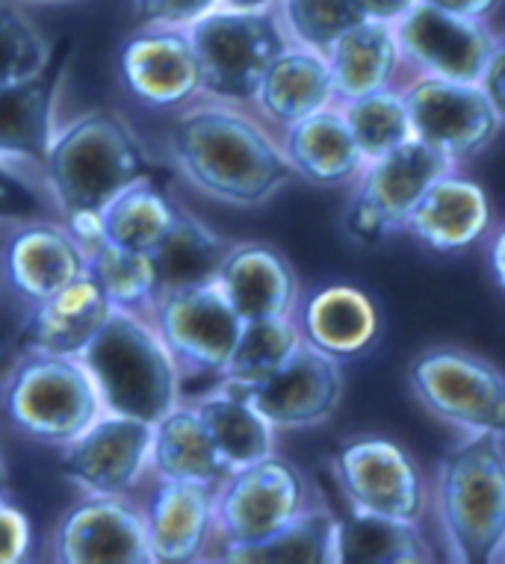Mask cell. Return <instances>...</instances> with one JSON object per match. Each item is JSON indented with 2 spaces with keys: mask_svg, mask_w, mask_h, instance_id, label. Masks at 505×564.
<instances>
[{
  "mask_svg": "<svg viewBox=\"0 0 505 564\" xmlns=\"http://www.w3.org/2000/svg\"><path fill=\"white\" fill-rule=\"evenodd\" d=\"M169 145L195 189L237 207L269 202L296 175L267 130L230 107H195L178 116Z\"/></svg>",
  "mask_w": 505,
  "mask_h": 564,
  "instance_id": "1",
  "label": "cell"
},
{
  "mask_svg": "<svg viewBox=\"0 0 505 564\" xmlns=\"http://www.w3.org/2000/svg\"><path fill=\"white\" fill-rule=\"evenodd\" d=\"M148 160L133 130L107 110L86 112L54 133L45 154V186L68 231L83 242H98V214L139 177Z\"/></svg>",
  "mask_w": 505,
  "mask_h": 564,
  "instance_id": "2",
  "label": "cell"
},
{
  "mask_svg": "<svg viewBox=\"0 0 505 564\" xmlns=\"http://www.w3.org/2000/svg\"><path fill=\"white\" fill-rule=\"evenodd\" d=\"M80 364L89 372L104 411L157 423L181 397V367L154 325L142 314L112 311L95 340L83 349Z\"/></svg>",
  "mask_w": 505,
  "mask_h": 564,
  "instance_id": "3",
  "label": "cell"
},
{
  "mask_svg": "<svg viewBox=\"0 0 505 564\" xmlns=\"http://www.w3.org/2000/svg\"><path fill=\"white\" fill-rule=\"evenodd\" d=\"M438 511L459 562L491 564L505 558L503 435L473 432L443 458Z\"/></svg>",
  "mask_w": 505,
  "mask_h": 564,
  "instance_id": "4",
  "label": "cell"
},
{
  "mask_svg": "<svg viewBox=\"0 0 505 564\" xmlns=\"http://www.w3.org/2000/svg\"><path fill=\"white\" fill-rule=\"evenodd\" d=\"M0 399L21 435L51 446L74 441L104 411L80 358L30 351H21L0 388Z\"/></svg>",
  "mask_w": 505,
  "mask_h": 564,
  "instance_id": "5",
  "label": "cell"
},
{
  "mask_svg": "<svg viewBox=\"0 0 505 564\" xmlns=\"http://www.w3.org/2000/svg\"><path fill=\"white\" fill-rule=\"evenodd\" d=\"M202 93L222 101H255L269 65L290 42L272 10H213L190 24Z\"/></svg>",
  "mask_w": 505,
  "mask_h": 564,
  "instance_id": "6",
  "label": "cell"
},
{
  "mask_svg": "<svg viewBox=\"0 0 505 564\" xmlns=\"http://www.w3.org/2000/svg\"><path fill=\"white\" fill-rule=\"evenodd\" d=\"M417 399L468 432L505 435V376L461 349H429L411 367Z\"/></svg>",
  "mask_w": 505,
  "mask_h": 564,
  "instance_id": "7",
  "label": "cell"
},
{
  "mask_svg": "<svg viewBox=\"0 0 505 564\" xmlns=\"http://www.w3.org/2000/svg\"><path fill=\"white\" fill-rule=\"evenodd\" d=\"M304 509V476L278 455L239 467L216 485V532L225 538V544L264 541Z\"/></svg>",
  "mask_w": 505,
  "mask_h": 564,
  "instance_id": "8",
  "label": "cell"
},
{
  "mask_svg": "<svg viewBox=\"0 0 505 564\" xmlns=\"http://www.w3.org/2000/svg\"><path fill=\"white\" fill-rule=\"evenodd\" d=\"M151 314L178 367L207 376L225 372L243 334V319L216 281L163 296Z\"/></svg>",
  "mask_w": 505,
  "mask_h": 564,
  "instance_id": "9",
  "label": "cell"
},
{
  "mask_svg": "<svg viewBox=\"0 0 505 564\" xmlns=\"http://www.w3.org/2000/svg\"><path fill=\"white\" fill-rule=\"evenodd\" d=\"M413 137L459 163L485 149L499 130V116L482 84L423 77L402 93Z\"/></svg>",
  "mask_w": 505,
  "mask_h": 564,
  "instance_id": "10",
  "label": "cell"
},
{
  "mask_svg": "<svg viewBox=\"0 0 505 564\" xmlns=\"http://www.w3.org/2000/svg\"><path fill=\"white\" fill-rule=\"evenodd\" d=\"M154 423L101 411L63 446L60 470L86 494L128 497L148 470Z\"/></svg>",
  "mask_w": 505,
  "mask_h": 564,
  "instance_id": "11",
  "label": "cell"
},
{
  "mask_svg": "<svg viewBox=\"0 0 505 564\" xmlns=\"http://www.w3.org/2000/svg\"><path fill=\"white\" fill-rule=\"evenodd\" d=\"M225 390L248 399L276 429H304L334 414L343 397V376L337 358L302 340L278 370L251 384Z\"/></svg>",
  "mask_w": 505,
  "mask_h": 564,
  "instance_id": "12",
  "label": "cell"
},
{
  "mask_svg": "<svg viewBox=\"0 0 505 564\" xmlns=\"http://www.w3.org/2000/svg\"><path fill=\"white\" fill-rule=\"evenodd\" d=\"M51 550L63 564H151L142 511L110 494H89L65 511Z\"/></svg>",
  "mask_w": 505,
  "mask_h": 564,
  "instance_id": "13",
  "label": "cell"
},
{
  "mask_svg": "<svg viewBox=\"0 0 505 564\" xmlns=\"http://www.w3.org/2000/svg\"><path fill=\"white\" fill-rule=\"evenodd\" d=\"M334 476L352 509L385 518L417 520L426 511V488L405 449L385 437H361L334 455Z\"/></svg>",
  "mask_w": 505,
  "mask_h": 564,
  "instance_id": "14",
  "label": "cell"
},
{
  "mask_svg": "<svg viewBox=\"0 0 505 564\" xmlns=\"http://www.w3.org/2000/svg\"><path fill=\"white\" fill-rule=\"evenodd\" d=\"M394 33L405 59L420 65L426 75L461 84H479L494 51V36L482 28V21L429 3H413L396 21Z\"/></svg>",
  "mask_w": 505,
  "mask_h": 564,
  "instance_id": "15",
  "label": "cell"
},
{
  "mask_svg": "<svg viewBox=\"0 0 505 564\" xmlns=\"http://www.w3.org/2000/svg\"><path fill=\"white\" fill-rule=\"evenodd\" d=\"M121 84L139 104L172 110L202 93V65L190 33L178 28H146L121 45Z\"/></svg>",
  "mask_w": 505,
  "mask_h": 564,
  "instance_id": "16",
  "label": "cell"
},
{
  "mask_svg": "<svg viewBox=\"0 0 505 564\" xmlns=\"http://www.w3.org/2000/svg\"><path fill=\"white\" fill-rule=\"evenodd\" d=\"M89 272V249L63 225L36 219L12 234L3 251V278L15 296L30 305Z\"/></svg>",
  "mask_w": 505,
  "mask_h": 564,
  "instance_id": "17",
  "label": "cell"
},
{
  "mask_svg": "<svg viewBox=\"0 0 505 564\" xmlns=\"http://www.w3.org/2000/svg\"><path fill=\"white\" fill-rule=\"evenodd\" d=\"M142 518L151 562H195L216 532V488L202 481L160 479L148 497Z\"/></svg>",
  "mask_w": 505,
  "mask_h": 564,
  "instance_id": "18",
  "label": "cell"
},
{
  "mask_svg": "<svg viewBox=\"0 0 505 564\" xmlns=\"http://www.w3.org/2000/svg\"><path fill=\"white\" fill-rule=\"evenodd\" d=\"M112 305L104 296L101 284L89 272L54 296L33 305L19 332L21 351L54 355V358H80L83 349L95 340L104 323L110 319Z\"/></svg>",
  "mask_w": 505,
  "mask_h": 564,
  "instance_id": "19",
  "label": "cell"
},
{
  "mask_svg": "<svg viewBox=\"0 0 505 564\" xmlns=\"http://www.w3.org/2000/svg\"><path fill=\"white\" fill-rule=\"evenodd\" d=\"M216 284L243 323L290 316L299 293V281L284 254L260 242L230 246L228 258L222 260Z\"/></svg>",
  "mask_w": 505,
  "mask_h": 564,
  "instance_id": "20",
  "label": "cell"
},
{
  "mask_svg": "<svg viewBox=\"0 0 505 564\" xmlns=\"http://www.w3.org/2000/svg\"><path fill=\"white\" fill-rule=\"evenodd\" d=\"M491 225L485 189L468 177H438L405 219V228L438 254L473 246Z\"/></svg>",
  "mask_w": 505,
  "mask_h": 564,
  "instance_id": "21",
  "label": "cell"
},
{
  "mask_svg": "<svg viewBox=\"0 0 505 564\" xmlns=\"http://www.w3.org/2000/svg\"><path fill=\"white\" fill-rule=\"evenodd\" d=\"M63 68L47 65L45 72L0 86V158L15 163H45L56 133V95Z\"/></svg>",
  "mask_w": 505,
  "mask_h": 564,
  "instance_id": "22",
  "label": "cell"
},
{
  "mask_svg": "<svg viewBox=\"0 0 505 564\" xmlns=\"http://www.w3.org/2000/svg\"><path fill=\"white\" fill-rule=\"evenodd\" d=\"M450 169L452 160L447 154L432 149L423 139L411 137L394 151H387L385 158L369 163L361 193L376 204L394 228H402L413 204L423 198L438 177L450 175Z\"/></svg>",
  "mask_w": 505,
  "mask_h": 564,
  "instance_id": "23",
  "label": "cell"
},
{
  "mask_svg": "<svg viewBox=\"0 0 505 564\" xmlns=\"http://www.w3.org/2000/svg\"><path fill=\"white\" fill-rule=\"evenodd\" d=\"M378 311L373 299L350 284H331L313 293L302 314V337L331 358H355L378 340Z\"/></svg>",
  "mask_w": 505,
  "mask_h": 564,
  "instance_id": "24",
  "label": "cell"
},
{
  "mask_svg": "<svg viewBox=\"0 0 505 564\" xmlns=\"http://www.w3.org/2000/svg\"><path fill=\"white\" fill-rule=\"evenodd\" d=\"M148 467L160 479L202 481V485H219L234 473L219 446L211 437L207 426L195 408H172L160 416L151 432V455Z\"/></svg>",
  "mask_w": 505,
  "mask_h": 564,
  "instance_id": "25",
  "label": "cell"
},
{
  "mask_svg": "<svg viewBox=\"0 0 505 564\" xmlns=\"http://www.w3.org/2000/svg\"><path fill=\"white\" fill-rule=\"evenodd\" d=\"M284 154L296 175L316 186H341L358 175L364 154L343 112L320 110L287 130Z\"/></svg>",
  "mask_w": 505,
  "mask_h": 564,
  "instance_id": "26",
  "label": "cell"
},
{
  "mask_svg": "<svg viewBox=\"0 0 505 564\" xmlns=\"http://www.w3.org/2000/svg\"><path fill=\"white\" fill-rule=\"evenodd\" d=\"M334 98L325 56L311 47H287L260 80L255 104L278 124H296L313 112L325 110Z\"/></svg>",
  "mask_w": 505,
  "mask_h": 564,
  "instance_id": "27",
  "label": "cell"
},
{
  "mask_svg": "<svg viewBox=\"0 0 505 564\" xmlns=\"http://www.w3.org/2000/svg\"><path fill=\"white\" fill-rule=\"evenodd\" d=\"M399 59H402V51L396 42L394 24L369 19L358 28H352L343 39H337L325 54L331 80H334V95L343 101L385 89Z\"/></svg>",
  "mask_w": 505,
  "mask_h": 564,
  "instance_id": "28",
  "label": "cell"
},
{
  "mask_svg": "<svg viewBox=\"0 0 505 564\" xmlns=\"http://www.w3.org/2000/svg\"><path fill=\"white\" fill-rule=\"evenodd\" d=\"M228 251V240L213 234L202 219L181 210L172 231L165 234V240L151 251L157 269V302L163 296H172L178 290L216 281Z\"/></svg>",
  "mask_w": 505,
  "mask_h": 564,
  "instance_id": "29",
  "label": "cell"
},
{
  "mask_svg": "<svg viewBox=\"0 0 505 564\" xmlns=\"http://www.w3.org/2000/svg\"><path fill=\"white\" fill-rule=\"evenodd\" d=\"M181 207L165 198L151 177H139L125 186L98 214V240L130 251H151L165 240L178 223Z\"/></svg>",
  "mask_w": 505,
  "mask_h": 564,
  "instance_id": "30",
  "label": "cell"
},
{
  "mask_svg": "<svg viewBox=\"0 0 505 564\" xmlns=\"http://www.w3.org/2000/svg\"><path fill=\"white\" fill-rule=\"evenodd\" d=\"M193 408L234 470L264 462L276 449V426L239 393L219 388L198 399Z\"/></svg>",
  "mask_w": 505,
  "mask_h": 564,
  "instance_id": "31",
  "label": "cell"
},
{
  "mask_svg": "<svg viewBox=\"0 0 505 564\" xmlns=\"http://www.w3.org/2000/svg\"><path fill=\"white\" fill-rule=\"evenodd\" d=\"M219 562L239 564H337V518L304 509L276 535L255 544H225Z\"/></svg>",
  "mask_w": 505,
  "mask_h": 564,
  "instance_id": "32",
  "label": "cell"
},
{
  "mask_svg": "<svg viewBox=\"0 0 505 564\" xmlns=\"http://www.w3.org/2000/svg\"><path fill=\"white\" fill-rule=\"evenodd\" d=\"M429 562V544L413 520L352 511L337 520V564H413Z\"/></svg>",
  "mask_w": 505,
  "mask_h": 564,
  "instance_id": "33",
  "label": "cell"
},
{
  "mask_svg": "<svg viewBox=\"0 0 505 564\" xmlns=\"http://www.w3.org/2000/svg\"><path fill=\"white\" fill-rule=\"evenodd\" d=\"M89 275L101 284L112 311H151L157 305V269L151 254L93 242L89 246Z\"/></svg>",
  "mask_w": 505,
  "mask_h": 564,
  "instance_id": "34",
  "label": "cell"
},
{
  "mask_svg": "<svg viewBox=\"0 0 505 564\" xmlns=\"http://www.w3.org/2000/svg\"><path fill=\"white\" fill-rule=\"evenodd\" d=\"M302 340V332L296 328L290 316L243 323L237 349H234L228 367L222 372V384L225 388H243V384L264 379L272 370H278L299 349Z\"/></svg>",
  "mask_w": 505,
  "mask_h": 564,
  "instance_id": "35",
  "label": "cell"
},
{
  "mask_svg": "<svg viewBox=\"0 0 505 564\" xmlns=\"http://www.w3.org/2000/svg\"><path fill=\"white\" fill-rule=\"evenodd\" d=\"M343 119L350 124L352 137L358 142L367 163L385 158L387 151H394L396 145H402L413 137L405 98L399 93H390L387 86L346 101Z\"/></svg>",
  "mask_w": 505,
  "mask_h": 564,
  "instance_id": "36",
  "label": "cell"
},
{
  "mask_svg": "<svg viewBox=\"0 0 505 564\" xmlns=\"http://www.w3.org/2000/svg\"><path fill=\"white\" fill-rule=\"evenodd\" d=\"M287 33L302 47L329 54L337 39L367 21L358 0H281Z\"/></svg>",
  "mask_w": 505,
  "mask_h": 564,
  "instance_id": "37",
  "label": "cell"
},
{
  "mask_svg": "<svg viewBox=\"0 0 505 564\" xmlns=\"http://www.w3.org/2000/svg\"><path fill=\"white\" fill-rule=\"evenodd\" d=\"M54 54L39 30L19 10L0 0V86L45 72Z\"/></svg>",
  "mask_w": 505,
  "mask_h": 564,
  "instance_id": "38",
  "label": "cell"
},
{
  "mask_svg": "<svg viewBox=\"0 0 505 564\" xmlns=\"http://www.w3.org/2000/svg\"><path fill=\"white\" fill-rule=\"evenodd\" d=\"M56 207L47 186H39L15 160L0 158V223H36L47 219V210Z\"/></svg>",
  "mask_w": 505,
  "mask_h": 564,
  "instance_id": "39",
  "label": "cell"
},
{
  "mask_svg": "<svg viewBox=\"0 0 505 564\" xmlns=\"http://www.w3.org/2000/svg\"><path fill=\"white\" fill-rule=\"evenodd\" d=\"M219 7L222 0H133L137 21L146 28H190Z\"/></svg>",
  "mask_w": 505,
  "mask_h": 564,
  "instance_id": "40",
  "label": "cell"
},
{
  "mask_svg": "<svg viewBox=\"0 0 505 564\" xmlns=\"http://www.w3.org/2000/svg\"><path fill=\"white\" fill-rule=\"evenodd\" d=\"M33 527L15 502L0 494V564H19L30 555Z\"/></svg>",
  "mask_w": 505,
  "mask_h": 564,
  "instance_id": "41",
  "label": "cell"
},
{
  "mask_svg": "<svg viewBox=\"0 0 505 564\" xmlns=\"http://www.w3.org/2000/svg\"><path fill=\"white\" fill-rule=\"evenodd\" d=\"M346 231L355 237L358 242H367V246H378L385 240L387 234L396 231L390 219H387L376 204L369 202L367 195L358 193L350 202V210H346Z\"/></svg>",
  "mask_w": 505,
  "mask_h": 564,
  "instance_id": "42",
  "label": "cell"
},
{
  "mask_svg": "<svg viewBox=\"0 0 505 564\" xmlns=\"http://www.w3.org/2000/svg\"><path fill=\"white\" fill-rule=\"evenodd\" d=\"M482 89H485L487 101L496 110V116L505 121V36L494 39V51L485 65V75H482Z\"/></svg>",
  "mask_w": 505,
  "mask_h": 564,
  "instance_id": "43",
  "label": "cell"
},
{
  "mask_svg": "<svg viewBox=\"0 0 505 564\" xmlns=\"http://www.w3.org/2000/svg\"><path fill=\"white\" fill-rule=\"evenodd\" d=\"M417 3H429V7H438V10L455 12V15L479 21L491 15L499 0H417Z\"/></svg>",
  "mask_w": 505,
  "mask_h": 564,
  "instance_id": "44",
  "label": "cell"
},
{
  "mask_svg": "<svg viewBox=\"0 0 505 564\" xmlns=\"http://www.w3.org/2000/svg\"><path fill=\"white\" fill-rule=\"evenodd\" d=\"M369 21H385V24H396L405 12L411 10L417 0H358Z\"/></svg>",
  "mask_w": 505,
  "mask_h": 564,
  "instance_id": "45",
  "label": "cell"
},
{
  "mask_svg": "<svg viewBox=\"0 0 505 564\" xmlns=\"http://www.w3.org/2000/svg\"><path fill=\"white\" fill-rule=\"evenodd\" d=\"M19 358H21L19 340H12V337H7V334H0V388H3V381H7V376H10Z\"/></svg>",
  "mask_w": 505,
  "mask_h": 564,
  "instance_id": "46",
  "label": "cell"
},
{
  "mask_svg": "<svg viewBox=\"0 0 505 564\" xmlns=\"http://www.w3.org/2000/svg\"><path fill=\"white\" fill-rule=\"evenodd\" d=\"M491 267H494V275L499 281V288L505 290V228L494 237L491 242Z\"/></svg>",
  "mask_w": 505,
  "mask_h": 564,
  "instance_id": "47",
  "label": "cell"
},
{
  "mask_svg": "<svg viewBox=\"0 0 505 564\" xmlns=\"http://www.w3.org/2000/svg\"><path fill=\"white\" fill-rule=\"evenodd\" d=\"M281 0H222V7L228 10H272Z\"/></svg>",
  "mask_w": 505,
  "mask_h": 564,
  "instance_id": "48",
  "label": "cell"
},
{
  "mask_svg": "<svg viewBox=\"0 0 505 564\" xmlns=\"http://www.w3.org/2000/svg\"><path fill=\"white\" fill-rule=\"evenodd\" d=\"M0 494H7V473H3V462H0Z\"/></svg>",
  "mask_w": 505,
  "mask_h": 564,
  "instance_id": "49",
  "label": "cell"
},
{
  "mask_svg": "<svg viewBox=\"0 0 505 564\" xmlns=\"http://www.w3.org/2000/svg\"><path fill=\"white\" fill-rule=\"evenodd\" d=\"M30 3H60V0H30Z\"/></svg>",
  "mask_w": 505,
  "mask_h": 564,
  "instance_id": "50",
  "label": "cell"
}]
</instances>
